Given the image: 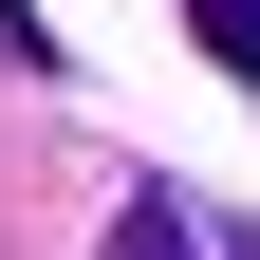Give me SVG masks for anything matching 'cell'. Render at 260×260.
Segmentation results:
<instances>
[{"instance_id":"1","label":"cell","mask_w":260,"mask_h":260,"mask_svg":"<svg viewBox=\"0 0 260 260\" xmlns=\"http://www.w3.org/2000/svg\"><path fill=\"white\" fill-rule=\"evenodd\" d=\"M112 260H205V223H186V205H130V223H112Z\"/></svg>"},{"instance_id":"2","label":"cell","mask_w":260,"mask_h":260,"mask_svg":"<svg viewBox=\"0 0 260 260\" xmlns=\"http://www.w3.org/2000/svg\"><path fill=\"white\" fill-rule=\"evenodd\" d=\"M205 56H223L242 93H260V0H205Z\"/></svg>"},{"instance_id":"3","label":"cell","mask_w":260,"mask_h":260,"mask_svg":"<svg viewBox=\"0 0 260 260\" xmlns=\"http://www.w3.org/2000/svg\"><path fill=\"white\" fill-rule=\"evenodd\" d=\"M223 260H260V223H242V242H223Z\"/></svg>"}]
</instances>
